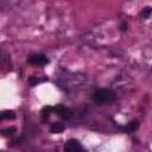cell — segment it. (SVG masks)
<instances>
[{
  "instance_id": "1",
  "label": "cell",
  "mask_w": 152,
  "mask_h": 152,
  "mask_svg": "<svg viewBox=\"0 0 152 152\" xmlns=\"http://www.w3.org/2000/svg\"><path fill=\"white\" fill-rule=\"evenodd\" d=\"M114 100V94L108 89H99L93 94V101L97 104H106Z\"/></svg>"
},
{
  "instance_id": "2",
  "label": "cell",
  "mask_w": 152,
  "mask_h": 152,
  "mask_svg": "<svg viewBox=\"0 0 152 152\" xmlns=\"http://www.w3.org/2000/svg\"><path fill=\"white\" fill-rule=\"evenodd\" d=\"M27 62L32 65H38V66H42V65H45L49 63V58L45 56V55H42V53H36V55H31L28 58H27Z\"/></svg>"
},
{
  "instance_id": "3",
  "label": "cell",
  "mask_w": 152,
  "mask_h": 152,
  "mask_svg": "<svg viewBox=\"0 0 152 152\" xmlns=\"http://www.w3.org/2000/svg\"><path fill=\"white\" fill-rule=\"evenodd\" d=\"M64 150L68 152H76V151H82L83 147L77 139H69L64 145Z\"/></svg>"
},
{
  "instance_id": "4",
  "label": "cell",
  "mask_w": 152,
  "mask_h": 152,
  "mask_svg": "<svg viewBox=\"0 0 152 152\" xmlns=\"http://www.w3.org/2000/svg\"><path fill=\"white\" fill-rule=\"evenodd\" d=\"M53 110L57 114H59L63 119H71L72 115H74V113H72L71 109H69V108H66V107H64L62 104H58L57 107H53Z\"/></svg>"
},
{
  "instance_id": "5",
  "label": "cell",
  "mask_w": 152,
  "mask_h": 152,
  "mask_svg": "<svg viewBox=\"0 0 152 152\" xmlns=\"http://www.w3.org/2000/svg\"><path fill=\"white\" fill-rule=\"evenodd\" d=\"M64 125L63 124H61V122H53V124H51V126H50V132L51 133H55V134H57V133H62L63 131H64Z\"/></svg>"
},
{
  "instance_id": "6",
  "label": "cell",
  "mask_w": 152,
  "mask_h": 152,
  "mask_svg": "<svg viewBox=\"0 0 152 152\" xmlns=\"http://www.w3.org/2000/svg\"><path fill=\"white\" fill-rule=\"evenodd\" d=\"M15 113L13 110H2L0 112V121L1 120H8V119H14Z\"/></svg>"
},
{
  "instance_id": "7",
  "label": "cell",
  "mask_w": 152,
  "mask_h": 152,
  "mask_svg": "<svg viewBox=\"0 0 152 152\" xmlns=\"http://www.w3.org/2000/svg\"><path fill=\"white\" fill-rule=\"evenodd\" d=\"M138 127H139L138 121H131V122H128V125H127L124 129H125L126 132H133V131H135Z\"/></svg>"
},
{
  "instance_id": "8",
  "label": "cell",
  "mask_w": 152,
  "mask_h": 152,
  "mask_svg": "<svg viewBox=\"0 0 152 152\" xmlns=\"http://www.w3.org/2000/svg\"><path fill=\"white\" fill-rule=\"evenodd\" d=\"M52 110H53V107H51V106H45V107L42 109V114H43V118L45 119L46 116H49V114H50Z\"/></svg>"
},
{
  "instance_id": "9",
  "label": "cell",
  "mask_w": 152,
  "mask_h": 152,
  "mask_svg": "<svg viewBox=\"0 0 152 152\" xmlns=\"http://www.w3.org/2000/svg\"><path fill=\"white\" fill-rule=\"evenodd\" d=\"M150 14H151V7H150V6L145 7V8L141 11V13H140V15H141L144 19H147V18L150 17Z\"/></svg>"
},
{
  "instance_id": "10",
  "label": "cell",
  "mask_w": 152,
  "mask_h": 152,
  "mask_svg": "<svg viewBox=\"0 0 152 152\" xmlns=\"http://www.w3.org/2000/svg\"><path fill=\"white\" fill-rule=\"evenodd\" d=\"M13 133H15V128L14 127H10V128H6V129L1 131V134H5V135H11Z\"/></svg>"
},
{
  "instance_id": "11",
  "label": "cell",
  "mask_w": 152,
  "mask_h": 152,
  "mask_svg": "<svg viewBox=\"0 0 152 152\" xmlns=\"http://www.w3.org/2000/svg\"><path fill=\"white\" fill-rule=\"evenodd\" d=\"M127 26H128V25H127V23H126V21H124V23L121 24V26H120V30H121V31H126V30H127Z\"/></svg>"
}]
</instances>
